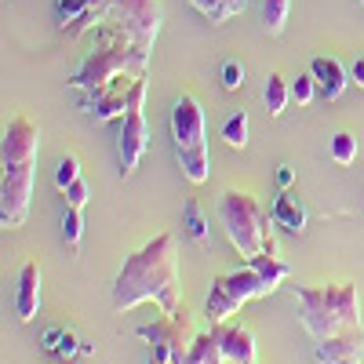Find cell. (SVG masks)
Returning <instances> with one entry per match:
<instances>
[{
	"label": "cell",
	"instance_id": "cell-8",
	"mask_svg": "<svg viewBox=\"0 0 364 364\" xmlns=\"http://www.w3.org/2000/svg\"><path fill=\"white\" fill-rule=\"evenodd\" d=\"M139 339L149 343V360L154 364H178L182 357L190 353L193 346V324H190V310L178 306L175 314H161L154 324H142L139 328Z\"/></svg>",
	"mask_w": 364,
	"mask_h": 364
},
{
	"label": "cell",
	"instance_id": "cell-15",
	"mask_svg": "<svg viewBox=\"0 0 364 364\" xmlns=\"http://www.w3.org/2000/svg\"><path fill=\"white\" fill-rule=\"evenodd\" d=\"M269 223L281 226L284 233H302L306 230V208H302V200L291 190H281L277 200L269 204Z\"/></svg>",
	"mask_w": 364,
	"mask_h": 364
},
{
	"label": "cell",
	"instance_id": "cell-18",
	"mask_svg": "<svg viewBox=\"0 0 364 364\" xmlns=\"http://www.w3.org/2000/svg\"><path fill=\"white\" fill-rule=\"evenodd\" d=\"M190 4H193V8L204 15V22H211V26H223V22H230L233 15L245 11L248 0H190Z\"/></svg>",
	"mask_w": 364,
	"mask_h": 364
},
{
	"label": "cell",
	"instance_id": "cell-26",
	"mask_svg": "<svg viewBox=\"0 0 364 364\" xmlns=\"http://www.w3.org/2000/svg\"><path fill=\"white\" fill-rule=\"evenodd\" d=\"M314 95H317V80H314V73H299V77H291V102L310 106Z\"/></svg>",
	"mask_w": 364,
	"mask_h": 364
},
{
	"label": "cell",
	"instance_id": "cell-28",
	"mask_svg": "<svg viewBox=\"0 0 364 364\" xmlns=\"http://www.w3.org/2000/svg\"><path fill=\"white\" fill-rule=\"evenodd\" d=\"M219 80H223V87H226V91H237L240 84H245V63H240V58H226Z\"/></svg>",
	"mask_w": 364,
	"mask_h": 364
},
{
	"label": "cell",
	"instance_id": "cell-11",
	"mask_svg": "<svg viewBox=\"0 0 364 364\" xmlns=\"http://www.w3.org/2000/svg\"><path fill=\"white\" fill-rule=\"evenodd\" d=\"M211 331H215L226 364H255V336L248 328L223 321V324H211Z\"/></svg>",
	"mask_w": 364,
	"mask_h": 364
},
{
	"label": "cell",
	"instance_id": "cell-14",
	"mask_svg": "<svg viewBox=\"0 0 364 364\" xmlns=\"http://www.w3.org/2000/svg\"><path fill=\"white\" fill-rule=\"evenodd\" d=\"M41 310V266L26 262L18 273V291H15V314L18 321H33Z\"/></svg>",
	"mask_w": 364,
	"mask_h": 364
},
{
	"label": "cell",
	"instance_id": "cell-10",
	"mask_svg": "<svg viewBox=\"0 0 364 364\" xmlns=\"http://www.w3.org/2000/svg\"><path fill=\"white\" fill-rule=\"evenodd\" d=\"M0 223L8 230H18L29 215V197H33V175H37V161L26 164H0Z\"/></svg>",
	"mask_w": 364,
	"mask_h": 364
},
{
	"label": "cell",
	"instance_id": "cell-16",
	"mask_svg": "<svg viewBox=\"0 0 364 364\" xmlns=\"http://www.w3.org/2000/svg\"><path fill=\"white\" fill-rule=\"evenodd\" d=\"M80 336L77 331H70V328H63V324H51L48 331H44V339H41V346H44V353H51V357H58V360H73L77 353H80Z\"/></svg>",
	"mask_w": 364,
	"mask_h": 364
},
{
	"label": "cell",
	"instance_id": "cell-12",
	"mask_svg": "<svg viewBox=\"0 0 364 364\" xmlns=\"http://www.w3.org/2000/svg\"><path fill=\"white\" fill-rule=\"evenodd\" d=\"M314 357H317V364L360 360V357H364V331H360V328H350V331H343V336L321 339V343L314 346Z\"/></svg>",
	"mask_w": 364,
	"mask_h": 364
},
{
	"label": "cell",
	"instance_id": "cell-24",
	"mask_svg": "<svg viewBox=\"0 0 364 364\" xmlns=\"http://www.w3.org/2000/svg\"><path fill=\"white\" fill-rule=\"evenodd\" d=\"M63 237H66V245H70V248H77V245H80V237H84L80 208H73V204H63Z\"/></svg>",
	"mask_w": 364,
	"mask_h": 364
},
{
	"label": "cell",
	"instance_id": "cell-25",
	"mask_svg": "<svg viewBox=\"0 0 364 364\" xmlns=\"http://www.w3.org/2000/svg\"><path fill=\"white\" fill-rule=\"evenodd\" d=\"M84 11H87V0H55V18H58V26H63V33L80 22Z\"/></svg>",
	"mask_w": 364,
	"mask_h": 364
},
{
	"label": "cell",
	"instance_id": "cell-32",
	"mask_svg": "<svg viewBox=\"0 0 364 364\" xmlns=\"http://www.w3.org/2000/svg\"><path fill=\"white\" fill-rule=\"evenodd\" d=\"M91 353H95V343L84 339V343H80V357H91Z\"/></svg>",
	"mask_w": 364,
	"mask_h": 364
},
{
	"label": "cell",
	"instance_id": "cell-35",
	"mask_svg": "<svg viewBox=\"0 0 364 364\" xmlns=\"http://www.w3.org/2000/svg\"><path fill=\"white\" fill-rule=\"evenodd\" d=\"M357 4H360V8H364V0H357Z\"/></svg>",
	"mask_w": 364,
	"mask_h": 364
},
{
	"label": "cell",
	"instance_id": "cell-33",
	"mask_svg": "<svg viewBox=\"0 0 364 364\" xmlns=\"http://www.w3.org/2000/svg\"><path fill=\"white\" fill-rule=\"evenodd\" d=\"M102 4V0H87V8H99Z\"/></svg>",
	"mask_w": 364,
	"mask_h": 364
},
{
	"label": "cell",
	"instance_id": "cell-29",
	"mask_svg": "<svg viewBox=\"0 0 364 364\" xmlns=\"http://www.w3.org/2000/svg\"><path fill=\"white\" fill-rule=\"evenodd\" d=\"M63 200L73 204V208H84V204H87V182H84V178L70 182V186L63 190Z\"/></svg>",
	"mask_w": 364,
	"mask_h": 364
},
{
	"label": "cell",
	"instance_id": "cell-31",
	"mask_svg": "<svg viewBox=\"0 0 364 364\" xmlns=\"http://www.w3.org/2000/svg\"><path fill=\"white\" fill-rule=\"evenodd\" d=\"M291 178H295V171H291L288 164H281V171H277V182H281V190H288V186H291Z\"/></svg>",
	"mask_w": 364,
	"mask_h": 364
},
{
	"label": "cell",
	"instance_id": "cell-2",
	"mask_svg": "<svg viewBox=\"0 0 364 364\" xmlns=\"http://www.w3.org/2000/svg\"><path fill=\"white\" fill-rule=\"evenodd\" d=\"M299 302V324L314 336V343L343 336L350 328H360V295L357 284H291Z\"/></svg>",
	"mask_w": 364,
	"mask_h": 364
},
{
	"label": "cell",
	"instance_id": "cell-20",
	"mask_svg": "<svg viewBox=\"0 0 364 364\" xmlns=\"http://www.w3.org/2000/svg\"><path fill=\"white\" fill-rule=\"evenodd\" d=\"M223 139H226V146H233V149H245V146H248V113H245V109H233V113L223 120Z\"/></svg>",
	"mask_w": 364,
	"mask_h": 364
},
{
	"label": "cell",
	"instance_id": "cell-3",
	"mask_svg": "<svg viewBox=\"0 0 364 364\" xmlns=\"http://www.w3.org/2000/svg\"><path fill=\"white\" fill-rule=\"evenodd\" d=\"M149 66V51L139 48L132 37L117 33V29L95 26L91 29V51L80 58V66L70 77L73 91H95L102 84H109L120 73H132V77H146Z\"/></svg>",
	"mask_w": 364,
	"mask_h": 364
},
{
	"label": "cell",
	"instance_id": "cell-17",
	"mask_svg": "<svg viewBox=\"0 0 364 364\" xmlns=\"http://www.w3.org/2000/svg\"><path fill=\"white\" fill-rule=\"evenodd\" d=\"M255 273H259V277L269 284V291H277L284 281H288V262H281L277 255H273V252H262V255H252V259H245Z\"/></svg>",
	"mask_w": 364,
	"mask_h": 364
},
{
	"label": "cell",
	"instance_id": "cell-23",
	"mask_svg": "<svg viewBox=\"0 0 364 364\" xmlns=\"http://www.w3.org/2000/svg\"><path fill=\"white\" fill-rule=\"evenodd\" d=\"M182 215H186V233L197 240V245H204V240H208V215H204L200 200H186Z\"/></svg>",
	"mask_w": 364,
	"mask_h": 364
},
{
	"label": "cell",
	"instance_id": "cell-21",
	"mask_svg": "<svg viewBox=\"0 0 364 364\" xmlns=\"http://www.w3.org/2000/svg\"><path fill=\"white\" fill-rule=\"evenodd\" d=\"M328 157L336 161V164H353L357 161V135L353 132H336L331 135V142H328Z\"/></svg>",
	"mask_w": 364,
	"mask_h": 364
},
{
	"label": "cell",
	"instance_id": "cell-6",
	"mask_svg": "<svg viewBox=\"0 0 364 364\" xmlns=\"http://www.w3.org/2000/svg\"><path fill=\"white\" fill-rule=\"evenodd\" d=\"M219 223L230 237V245L240 252V259L262 255L269 245V211L245 190H226L219 197Z\"/></svg>",
	"mask_w": 364,
	"mask_h": 364
},
{
	"label": "cell",
	"instance_id": "cell-4",
	"mask_svg": "<svg viewBox=\"0 0 364 364\" xmlns=\"http://www.w3.org/2000/svg\"><path fill=\"white\" fill-rule=\"evenodd\" d=\"M161 22H164V4L161 0H102L99 8H87L77 26L66 29V37H84L95 26H106V29H117V33L132 37L139 48L154 51Z\"/></svg>",
	"mask_w": 364,
	"mask_h": 364
},
{
	"label": "cell",
	"instance_id": "cell-7",
	"mask_svg": "<svg viewBox=\"0 0 364 364\" xmlns=\"http://www.w3.org/2000/svg\"><path fill=\"white\" fill-rule=\"evenodd\" d=\"M262 295H269V284L248 262L240 269L219 273V277H211V288H208V299H204V321L208 324H223V321H230L240 306H245V302L262 299Z\"/></svg>",
	"mask_w": 364,
	"mask_h": 364
},
{
	"label": "cell",
	"instance_id": "cell-13",
	"mask_svg": "<svg viewBox=\"0 0 364 364\" xmlns=\"http://www.w3.org/2000/svg\"><path fill=\"white\" fill-rule=\"evenodd\" d=\"M310 73L317 80V91H321L328 102H336L343 91H346V84H350L343 63H339V58H331V55H314L310 58Z\"/></svg>",
	"mask_w": 364,
	"mask_h": 364
},
{
	"label": "cell",
	"instance_id": "cell-19",
	"mask_svg": "<svg viewBox=\"0 0 364 364\" xmlns=\"http://www.w3.org/2000/svg\"><path fill=\"white\" fill-rule=\"evenodd\" d=\"M262 99H266V113H269V117H281L284 106H288V99H291V80H284L281 73H269Z\"/></svg>",
	"mask_w": 364,
	"mask_h": 364
},
{
	"label": "cell",
	"instance_id": "cell-30",
	"mask_svg": "<svg viewBox=\"0 0 364 364\" xmlns=\"http://www.w3.org/2000/svg\"><path fill=\"white\" fill-rule=\"evenodd\" d=\"M350 80H353L357 87H364V58H357V63L350 66Z\"/></svg>",
	"mask_w": 364,
	"mask_h": 364
},
{
	"label": "cell",
	"instance_id": "cell-1",
	"mask_svg": "<svg viewBox=\"0 0 364 364\" xmlns=\"http://www.w3.org/2000/svg\"><path fill=\"white\" fill-rule=\"evenodd\" d=\"M109 302L117 314H128L142 302L161 306V314H175L182 306L178 299V245L175 233H157L132 255H124L117 277H113V291Z\"/></svg>",
	"mask_w": 364,
	"mask_h": 364
},
{
	"label": "cell",
	"instance_id": "cell-9",
	"mask_svg": "<svg viewBox=\"0 0 364 364\" xmlns=\"http://www.w3.org/2000/svg\"><path fill=\"white\" fill-rule=\"evenodd\" d=\"M146 77L135 80L132 87V99H128V113L120 117V135H117V161H120V175H132L149 146V128H146Z\"/></svg>",
	"mask_w": 364,
	"mask_h": 364
},
{
	"label": "cell",
	"instance_id": "cell-27",
	"mask_svg": "<svg viewBox=\"0 0 364 364\" xmlns=\"http://www.w3.org/2000/svg\"><path fill=\"white\" fill-rule=\"evenodd\" d=\"M77 178H80V161L77 157H63L55 164V186L58 190H66L70 182H77Z\"/></svg>",
	"mask_w": 364,
	"mask_h": 364
},
{
	"label": "cell",
	"instance_id": "cell-34",
	"mask_svg": "<svg viewBox=\"0 0 364 364\" xmlns=\"http://www.w3.org/2000/svg\"><path fill=\"white\" fill-rule=\"evenodd\" d=\"M339 364H360V360H339Z\"/></svg>",
	"mask_w": 364,
	"mask_h": 364
},
{
	"label": "cell",
	"instance_id": "cell-5",
	"mask_svg": "<svg viewBox=\"0 0 364 364\" xmlns=\"http://www.w3.org/2000/svg\"><path fill=\"white\" fill-rule=\"evenodd\" d=\"M171 142L178 168L193 186H204L211 175V157H208V139H204V109L193 95H178L171 106Z\"/></svg>",
	"mask_w": 364,
	"mask_h": 364
},
{
	"label": "cell",
	"instance_id": "cell-22",
	"mask_svg": "<svg viewBox=\"0 0 364 364\" xmlns=\"http://www.w3.org/2000/svg\"><path fill=\"white\" fill-rule=\"evenodd\" d=\"M288 8H291V0H262V26H266L269 37H277L281 29H284Z\"/></svg>",
	"mask_w": 364,
	"mask_h": 364
}]
</instances>
